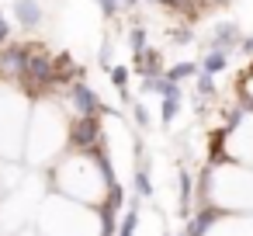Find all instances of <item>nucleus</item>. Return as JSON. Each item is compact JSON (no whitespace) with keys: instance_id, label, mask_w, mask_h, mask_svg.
Masks as SVG:
<instances>
[{"instance_id":"f257e3e1","label":"nucleus","mask_w":253,"mask_h":236,"mask_svg":"<svg viewBox=\"0 0 253 236\" xmlns=\"http://www.w3.org/2000/svg\"><path fill=\"white\" fill-rule=\"evenodd\" d=\"M211 205L225 215L232 212H250L253 208V167L243 163H208L201 170V184H198V208Z\"/></svg>"},{"instance_id":"f03ea898","label":"nucleus","mask_w":253,"mask_h":236,"mask_svg":"<svg viewBox=\"0 0 253 236\" xmlns=\"http://www.w3.org/2000/svg\"><path fill=\"white\" fill-rule=\"evenodd\" d=\"M18 84L25 87V94H35V97L39 94H52L59 87V80H56V56H49L45 49H32Z\"/></svg>"},{"instance_id":"7ed1b4c3","label":"nucleus","mask_w":253,"mask_h":236,"mask_svg":"<svg viewBox=\"0 0 253 236\" xmlns=\"http://www.w3.org/2000/svg\"><path fill=\"white\" fill-rule=\"evenodd\" d=\"M104 142V129H101V118H77L70 125V149H94Z\"/></svg>"},{"instance_id":"20e7f679","label":"nucleus","mask_w":253,"mask_h":236,"mask_svg":"<svg viewBox=\"0 0 253 236\" xmlns=\"http://www.w3.org/2000/svg\"><path fill=\"white\" fill-rule=\"evenodd\" d=\"M28 56H32V49H28V46H0V80L18 84V80H21V73H25Z\"/></svg>"},{"instance_id":"39448f33","label":"nucleus","mask_w":253,"mask_h":236,"mask_svg":"<svg viewBox=\"0 0 253 236\" xmlns=\"http://www.w3.org/2000/svg\"><path fill=\"white\" fill-rule=\"evenodd\" d=\"M70 101H73V111H77V118H101V101H97V94H94V87L87 84V80H77V84H70Z\"/></svg>"},{"instance_id":"423d86ee","label":"nucleus","mask_w":253,"mask_h":236,"mask_svg":"<svg viewBox=\"0 0 253 236\" xmlns=\"http://www.w3.org/2000/svg\"><path fill=\"white\" fill-rule=\"evenodd\" d=\"M132 70H135L142 80H156V77H163V73H167V66H163V56H160L156 49H146V52L132 56Z\"/></svg>"},{"instance_id":"0eeeda50","label":"nucleus","mask_w":253,"mask_h":236,"mask_svg":"<svg viewBox=\"0 0 253 236\" xmlns=\"http://www.w3.org/2000/svg\"><path fill=\"white\" fill-rule=\"evenodd\" d=\"M239 42H243V35H239V25H232V21L215 25V32H211V39H208V46H211V49H222V52L239 49Z\"/></svg>"},{"instance_id":"6e6552de","label":"nucleus","mask_w":253,"mask_h":236,"mask_svg":"<svg viewBox=\"0 0 253 236\" xmlns=\"http://www.w3.org/2000/svg\"><path fill=\"white\" fill-rule=\"evenodd\" d=\"M14 21L25 32L39 28L42 25V4H39V0H14Z\"/></svg>"},{"instance_id":"1a4fd4ad","label":"nucleus","mask_w":253,"mask_h":236,"mask_svg":"<svg viewBox=\"0 0 253 236\" xmlns=\"http://www.w3.org/2000/svg\"><path fill=\"white\" fill-rule=\"evenodd\" d=\"M177 188H180V205H177V212H180V219H191L194 184H191V170H187V167H180V170H177Z\"/></svg>"},{"instance_id":"9d476101","label":"nucleus","mask_w":253,"mask_h":236,"mask_svg":"<svg viewBox=\"0 0 253 236\" xmlns=\"http://www.w3.org/2000/svg\"><path fill=\"white\" fill-rule=\"evenodd\" d=\"M198 66H201V73H211V77H215V73H222V70L229 66V52H222V49H208V52L201 56Z\"/></svg>"},{"instance_id":"9b49d317","label":"nucleus","mask_w":253,"mask_h":236,"mask_svg":"<svg viewBox=\"0 0 253 236\" xmlns=\"http://www.w3.org/2000/svg\"><path fill=\"white\" fill-rule=\"evenodd\" d=\"M132 188H135L139 198H153V177H149V167H146V163L135 167V174H132Z\"/></svg>"},{"instance_id":"f8f14e48","label":"nucleus","mask_w":253,"mask_h":236,"mask_svg":"<svg viewBox=\"0 0 253 236\" xmlns=\"http://www.w3.org/2000/svg\"><path fill=\"white\" fill-rule=\"evenodd\" d=\"M201 73V66H194V63H173V66H167V80H173V84H184V80H191V77H198Z\"/></svg>"},{"instance_id":"ddd939ff","label":"nucleus","mask_w":253,"mask_h":236,"mask_svg":"<svg viewBox=\"0 0 253 236\" xmlns=\"http://www.w3.org/2000/svg\"><path fill=\"white\" fill-rule=\"evenodd\" d=\"M97 7H101V14H104V18H118L122 11L139 7V0H97Z\"/></svg>"},{"instance_id":"4468645a","label":"nucleus","mask_w":253,"mask_h":236,"mask_svg":"<svg viewBox=\"0 0 253 236\" xmlns=\"http://www.w3.org/2000/svg\"><path fill=\"white\" fill-rule=\"evenodd\" d=\"M215 77L211 73H198L194 77V94H198V101H208V97H215Z\"/></svg>"},{"instance_id":"2eb2a0df","label":"nucleus","mask_w":253,"mask_h":236,"mask_svg":"<svg viewBox=\"0 0 253 236\" xmlns=\"http://www.w3.org/2000/svg\"><path fill=\"white\" fill-rule=\"evenodd\" d=\"M108 73H111V84H115V91H118V94L128 101V73H132V70H128V66H111Z\"/></svg>"},{"instance_id":"dca6fc26","label":"nucleus","mask_w":253,"mask_h":236,"mask_svg":"<svg viewBox=\"0 0 253 236\" xmlns=\"http://www.w3.org/2000/svg\"><path fill=\"white\" fill-rule=\"evenodd\" d=\"M135 229H139V208H128V212L122 215V222H118L115 236H135Z\"/></svg>"},{"instance_id":"f3484780","label":"nucleus","mask_w":253,"mask_h":236,"mask_svg":"<svg viewBox=\"0 0 253 236\" xmlns=\"http://www.w3.org/2000/svg\"><path fill=\"white\" fill-rule=\"evenodd\" d=\"M146 42H149V32H146L142 25H132V32H128V46H132V56L146 52Z\"/></svg>"},{"instance_id":"a211bd4d","label":"nucleus","mask_w":253,"mask_h":236,"mask_svg":"<svg viewBox=\"0 0 253 236\" xmlns=\"http://www.w3.org/2000/svg\"><path fill=\"white\" fill-rule=\"evenodd\" d=\"M177 111H180V101H167V97H163V104H160V122H163V125H173Z\"/></svg>"},{"instance_id":"6ab92c4d","label":"nucleus","mask_w":253,"mask_h":236,"mask_svg":"<svg viewBox=\"0 0 253 236\" xmlns=\"http://www.w3.org/2000/svg\"><path fill=\"white\" fill-rule=\"evenodd\" d=\"M132 118H135V125H139V129H149V125H153V118H149V108H146L142 101H135V104H132Z\"/></svg>"},{"instance_id":"aec40b11","label":"nucleus","mask_w":253,"mask_h":236,"mask_svg":"<svg viewBox=\"0 0 253 236\" xmlns=\"http://www.w3.org/2000/svg\"><path fill=\"white\" fill-rule=\"evenodd\" d=\"M170 42H177V46H187V42H194V32H170Z\"/></svg>"},{"instance_id":"412c9836","label":"nucleus","mask_w":253,"mask_h":236,"mask_svg":"<svg viewBox=\"0 0 253 236\" xmlns=\"http://www.w3.org/2000/svg\"><path fill=\"white\" fill-rule=\"evenodd\" d=\"M7 39H11V25H7L4 14H0V46H7Z\"/></svg>"},{"instance_id":"4be33fe9","label":"nucleus","mask_w":253,"mask_h":236,"mask_svg":"<svg viewBox=\"0 0 253 236\" xmlns=\"http://www.w3.org/2000/svg\"><path fill=\"white\" fill-rule=\"evenodd\" d=\"M239 49H243V52H246V56H253V35H246V39H243V42H239Z\"/></svg>"},{"instance_id":"5701e85b","label":"nucleus","mask_w":253,"mask_h":236,"mask_svg":"<svg viewBox=\"0 0 253 236\" xmlns=\"http://www.w3.org/2000/svg\"><path fill=\"white\" fill-rule=\"evenodd\" d=\"M163 236H170V233H163Z\"/></svg>"}]
</instances>
